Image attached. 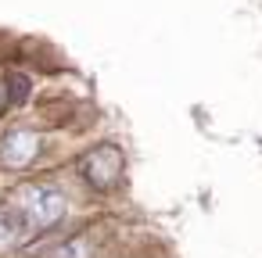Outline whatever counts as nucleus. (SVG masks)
Returning <instances> with one entry per match:
<instances>
[{
	"instance_id": "obj_1",
	"label": "nucleus",
	"mask_w": 262,
	"mask_h": 258,
	"mask_svg": "<svg viewBox=\"0 0 262 258\" xmlns=\"http://www.w3.org/2000/svg\"><path fill=\"white\" fill-rule=\"evenodd\" d=\"M18 204H22V212L33 219V226H40V229L61 222L65 212H69L65 197H61L54 186H43V183H26V186L18 190Z\"/></svg>"
},
{
	"instance_id": "obj_2",
	"label": "nucleus",
	"mask_w": 262,
	"mask_h": 258,
	"mask_svg": "<svg viewBox=\"0 0 262 258\" xmlns=\"http://www.w3.org/2000/svg\"><path fill=\"white\" fill-rule=\"evenodd\" d=\"M79 172L94 190H112L122 176V151L115 144H97L79 158Z\"/></svg>"
},
{
	"instance_id": "obj_3",
	"label": "nucleus",
	"mask_w": 262,
	"mask_h": 258,
	"mask_svg": "<svg viewBox=\"0 0 262 258\" xmlns=\"http://www.w3.org/2000/svg\"><path fill=\"white\" fill-rule=\"evenodd\" d=\"M33 229H36V226H33V219L22 212L18 201L0 204V254H4V251H15L18 244H26Z\"/></svg>"
},
{
	"instance_id": "obj_4",
	"label": "nucleus",
	"mask_w": 262,
	"mask_h": 258,
	"mask_svg": "<svg viewBox=\"0 0 262 258\" xmlns=\"http://www.w3.org/2000/svg\"><path fill=\"white\" fill-rule=\"evenodd\" d=\"M40 151V136L36 133H26V129H15L0 140V161L8 169H26Z\"/></svg>"
},
{
	"instance_id": "obj_5",
	"label": "nucleus",
	"mask_w": 262,
	"mask_h": 258,
	"mask_svg": "<svg viewBox=\"0 0 262 258\" xmlns=\"http://www.w3.org/2000/svg\"><path fill=\"white\" fill-rule=\"evenodd\" d=\"M29 90H33V83H29L26 76H11V79H8V104H11V108L26 104V101H29Z\"/></svg>"
}]
</instances>
